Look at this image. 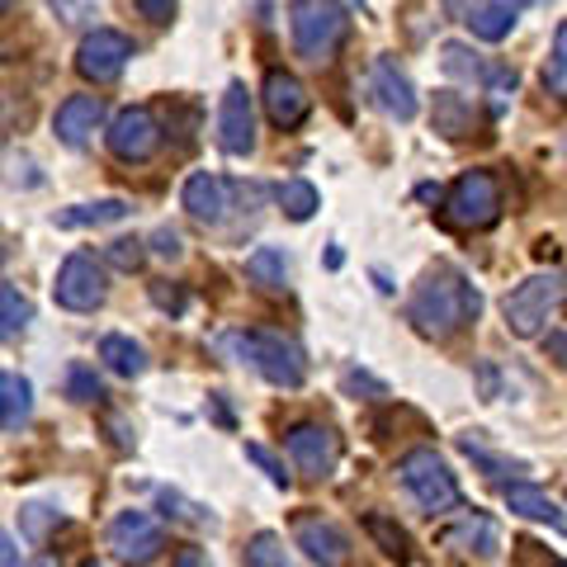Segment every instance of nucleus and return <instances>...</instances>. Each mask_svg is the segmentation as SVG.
I'll return each instance as SVG.
<instances>
[{
	"mask_svg": "<svg viewBox=\"0 0 567 567\" xmlns=\"http://www.w3.org/2000/svg\"><path fill=\"white\" fill-rule=\"evenodd\" d=\"M110 548H114V558H123L128 567H142L166 548V529L156 525L147 511H123L110 525Z\"/></svg>",
	"mask_w": 567,
	"mask_h": 567,
	"instance_id": "obj_11",
	"label": "nucleus"
},
{
	"mask_svg": "<svg viewBox=\"0 0 567 567\" xmlns=\"http://www.w3.org/2000/svg\"><path fill=\"white\" fill-rule=\"evenodd\" d=\"M29 322H33V303L20 289H10L6 284V289H0V341H14Z\"/></svg>",
	"mask_w": 567,
	"mask_h": 567,
	"instance_id": "obj_26",
	"label": "nucleus"
},
{
	"mask_svg": "<svg viewBox=\"0 0 567 567\" xmlns=\"http://www.w3.org/2000/svg\"><path fill=\"white\" fill-rule=\"evenodd\" d=\"M293 544L303 548L317 567H350V558H354L350 535L331 516H322V511H303V516H293Z\"/></svg>",
	"mask_w": 567,
	"mask_h": 567,
	"instance_id": "obj_7",
	"label": "nucleus"
},
{
	"mask_svg": "<svg viewBox=\"0 0 567 567\" xmlns=\"http://www.w3.org/2000/svg\"><path fill=\"white\" fill-rule=\"evenodd\" d=\"M364 535L374 539L398 567H406V563L416 558V554H412V535H406V529H402L393 516H383V511H369V516H364Z\"/></svg>",
	"mask_w": 567,
	"mask_h": 567,
	"instance_id": "obj_22",
	"label": "nucleus"
},
{
	"mask_svg": "<svg viewBox=\"0 0 567 567\" xmlns=\"http://www.w3.org/2000/svg\"><path fill=\"white\" fill-rule=\"evenodd\" d=\"M0 567H20V548H14V539L0 529Z\"/></svg>",
	"mask_w": 567,
	"mask_h": 567,
	"instance_id": "obj_37",
	"label": "nucleus"
},
{
	"mask_svg": "<svg viewBox=\"0 0 567 567\" xmlns=\"http://www.w3.org/2000/svg\"><path fill=\"white\" fill-rule=\"evenodd\" d=\"M445 544L450 548H464V554H477L483 563H492L496 548H502V535H496V520L492 516H477V511H473V516H464V520L450 529Z\"/></svg>",
	"mask_w": 567,
	"mask_h": 567,
	"instance_id": "obj_19",
	"label": "nucleus"
},
{
	"mask_svg": "<svg viewBox=\"0 0 567 567\" xmlns=\"http://www.w3.org/2000/svg\"><path fill=\"white\" fill-rule=\"evenodd\" d=\"M445 6H450V10H464V0H445Z\"/></svg>",
	"mask_w": 567,
	"mask_h": 567,
	"instance_id": "obj_40",
	"label": "nucleus"
},
{
	"mask_svg": "<svg viewBox=\"0 0 567 567\" xmlns=\"http://www.w3.org/2000/svg\"><path fill=\"white\" fill-rule=\"evenodd\" d=\"M246 275H251L260 289H270V293L289 289V260H284V251H275V246H260V251H251V260H246Z\"/></svg>",
	"mask_w": 567,
	"mask_h": 567,
	"instance_id": "obj_24",
	"label": "nucleus"
},
{
	"mask_svg": "<svg viewBox=\"0 0 567 567\" xmlns=\"http://www.w3.org/2000/svg\"><path fill=\"white\" fill-rule=\"evenodd\" d=\"M516 6H520V10H525V6H529V0H516Z\"/></svg>",
	"mask_w": 567,
	"mask_h": 567,
	"instance_id": "obj_43",
	"label": "nucleus"
},
{
	"mask_svg": "<svg viewBox=\"0 0 567 567\" xmlns=\"http://www.w3.org/2000/svg\"><path fill=\"white\" fill-rule=\"evenodd\" d=\"M29 567H58V563H52V558H39V563H29Z\"/></svg>",
	"mask_w": 567,
	"mask_h": 567,
	"instance_id": "obj_39",
	"label": "nucleus"
},
{
	"mask_svg": "<svg viewBox=\"0 0 567 567\" xmlns=\"http://www.w3.org/2000/svg\"><path fill=\"white\" fill-rule=\"evenodd\" d=\"M6 10H10V0H0V14H6Z\"/></svg>",
	"mask_w": 567,
	"mask_h": 567,
	"instance_id": "obj_41",
	"label": "nucleus"
},
{
	"mask_svg": "<svg viewBox=\"0 0 567 567\" xmlns=\"http://www.w3.org/2000/svg\"><path fill=\"white\" fill-rule=\"evenodd\" d=\"M123 218H128V204L123 199H100V204H81V208L58 213L62 227H104V223H123Z\"/></svg>",
	"mask_w": 567,
	"mask_h": 567,
	"instance_id": "obj_25",
	"label": "nucleus"
},
{
	"mask_svg": "<svg viewBox=\"0 0 567 567\" xmlns=\"http://www.w3.org/2000/svg\"><path fill=\"white\" fill-rule=\"evenodd\" d=\"M227 350L237 354L241 364H251L265 383L275 388H303L308 379V360L293 341H284L279 331H265V327H246L227 336Z\"/></svg>",
	"mask_w": 567,
	"mask_h": 567,
	"instance_id": "obj_2",
	"label": "nucleus"
},
{
	"mask_svg": "<svg viewBox=\"0 0 567 567\" xmlns=\"http://www.w3.org/2000/svg\"><path fill=\"white\" fill-rule=\"evenodd\" d=\"M133 58V43H128V33H118V29H95V33H85L81 48H76V71L85 81H114L123 66H128Z\"/></svg>",
	"mask_w": 567,
	"mask_h": 567,
	"instance_id": "obj_12",
	"label": "nucleus"
},
{
	"mask_svg": "<svg viewBox=\"0 0 567 567\" xmlns=\"http://www.w3.org/2000/svg\"><path fill=\"white\" fill-rule=\"evenodd\" d=\"M246 567H293V563L284 554V539L270 535V529H260V535L246 544Z\"/></svg>",
	"mask_w": 567,
	"mask_h": 567,
	"instance_id": "obj_29",
	"label": "nucleus"
},
{
	"mask_svg": "<svg viewBox=\"0 0 567 567\" xmlns=\"http://www.w3.org/2000/svg\"><path fill=\"white\" fill-rule=\"evenodd\" d=\"M100 118H104L100 95H71V100L58 104V118H52V128H58V137L66 142V147H85L91 133L100 128Z\"/></svg>",
	"mask_w": 567,
	"mask_h": 567,
	"instance_id": "obj_16",
	"label": "nucleus"
},
{
	"mask_svg": "<svg viewBox=\"0 0 567 567\" xmlns=\"http://www.w3.org/2000/svg\"><path fill=\"white\" fill-rule=\"evenodd\" d=\"M468 123H473V110H468V100L464 95H435V128L445 133V137H464L468 133Z\"/></svg>",
	"mask_w": 567,
	"mask_h": 567,
	"instance_id": "obj_28",
	"label": "nucleus"
},
{
	"mask_svg": "<svg viewBox=\"0 0 567 567\" xmlns=\"http://www.w3.org/2000/svg\"><path fill=\"white\" fill-rule=\"evenodd\" d=\"M85 567H95V563H85Z\"/></svg>",
	"mask_w": 567,
	"mask_h": 567,
	"instance_id": "obj_44",
	"label": "nucleus"
},
{
	"mask_svg": "<svg viewBox=\"0 0 567 567\" xmlns=\"http://www.w3.org/2000/svg\"><path fill=\"white\" fill-rule=\"evenodd\" d=\"M346 6L341 0H289V29L303 62H327L346 39Z\"/></svg>",
	"mask_w": 567,
	"mask_h": 567,
	"instance_id": "obj_4",
	"label": "nucleus"
},
{
	"mask_svg": "<svg viewBox=\"0 0 567 567\" xmlns=\"http://www.w3.org/2000/svg\"><path fill=\"white\" fill-rule=\"evenodd\" d=\"M52 298L66 312H95L110 298V284H104V270L91 256H66L58 270V284H52Z\"/></svg>",
	"mask_w": 567,
	"mask_h": 567,
	"instance_id": "obj_8",
	"label": "nucleus"
},
{
	"mask_svg": "<svg viewBox=\"0 0 567 567\" xmlns=\"http://www.w3.org/2000/svg\"><path fill=\"white\" fill-rule=\"evenodd\" d=\"M104 142H110V152L118 156V162H152L156 147H162V123H156L152 110H123L114 123H110V133H104Z\"/></svg>",
	"mask_w": 567,
	"mask_h": 567,
	"instance_id": "obj_10",
	"label": "nucleus"
},
{
	"mask_svg": "<svg viewBox=\"0 0 567 567\" xmlns=\"http://www.w3.org/2000/svg\"><path fill=\"white\" fill-rule=\"evenodd\" d=\"M33 412V388L24 374L0 369V431H20Z\"/></svg>",
	"mask_w": 567,
	"mask_h": 567,
	"instance_id": "obj_20",
	"label": "nucleus"
},
{
	"mask_svg": "<svg viewBox=\"0 0 567 567\" xmlns=\"http://www.w3.org/2000/svg\"><path fill=\"white\" fill-rule=\"evenodd\" d=\"M506 506L516 511V516H525V520H539V525L567 529L563 511L554 506V496H544L539 487H529V483H511V487H506Z\"/></svg>",
	"mask_w": 567,
	"mask_h": 567,
	"instance_id": "obj_21",
	"label": "nucleus"
},
{
	"mask_svg": "<svg viewBox=\"0 0 567 567\" xmlns=\"http://www.w3.org/2000/svg\"><path fill=\"white\" fill-rule=\"evenodd\" d=\"M502 218V185L492 171H464L445 194V223L464 233H483Z\"/></svg>",
	"mask_w": 567,
	"mask_h": 567,
	"instance_id": "obj_5",
	"label": "nucleus"
},
{
	"mask_svg": "<svg viewBox=\"0 0 567 567\" xmlns=\"http://www.w3.org/2000/svg\"><path fill=\"white\" fill-rule=\"evenodd\" d=\"M246 458H251V464H256L265 477H270L275 487H289V473H284V464H279V458L265 450V445H246Z\"/></svg>",
	"mask_w": 567,
	"mask_h": 567,
	"instance_id": "obj_31",
	"label": "nucleus"
},
{
	"mask_svg": "<svg viewBox=\"0 0 567 567\" xmlns=\"http://www.w3.org/2000/svg\"><path fill=\"white\" fill-rule=\"evenodd\" d=\"M544 350H548V360H558V364H567V331H548V341H544Z\"/></svg>",
	"mask_w": 567,
	"mask_h": 567,
	"instance_id": "obj_35",
	"label": "nucleus"
},
{
	"mask_svg": "<svg viewBox=\"0 0 567 567\" xmlns=\"http://www.w3.org/2000/svg\"><path fill=\"white\" fill-rule=\"evenodd\" d=\"M175 567H208V558L199 548H181V554H175Z\"/></svg>",
	"mask_w": 567,
	"mask_h": 567,
	"instance_id": "obj_38",
	"label": "nucleus"
},
{
	"mask_svg": "<svg viewBox=\"0 0 567 567\" xmlns=\"http://www.w3.org/2000/svg\"><path fill=\"white\" fill-rule=\"evenodd\" d=\"M185 208H189V218H199V223H223L227 208H233V185L213 171H194L185 181Z\"/></svg>",
	"mask_w": 567,
	"mask_h": 567,
	"instance_id": "obj_15",
	"label": "nucleus"
},
{
	"mask_svg": "<svg viewBox=\"0 0 567 567\" xmlns=\"http://www.w3.org/2000/svg\"><path fill=\"white\" fill-rule=\"evenodd\" d=\"M218 142L227 156H251L256 152V110H251V95L246 85L233 81L223 95V110H218Z\"/></svg>",
	"mask_w": 567,
	"mask_h": 567,
	"instance_id": "obj_13",
	"label": "nucleus"
},
{
	"mask_svg": "<svg viewBox=\"0 0 567 567\" xmlns=\"http://www.w3.org/2000/svg\"><path fill=\"white\" fill-rule=\"evenodd\" d=\"M563 303V279L558 275H529L525 284H516V289L506 293V327L520 336V341H529V336H539L548 327V317L558 312Z\"/></svg>",
	"mask_w": 567,
	"mask_h": 567,
	"instance_id": "obj_6",
	"label": "nucleus"
},
{
	"mask_svg": "<svg viewBox=\"0 0 567 567\" xmlns=\"http://www.w3.org/2000/svg\"><path fill=\"white\" fill-rule=\"evenodd\" d=\"M0 265H6V246H0Z\"/></svg>",
	"mask_w": 567,
	"mask_h": 567,
	"instance_id": "obj_42",
	"label": "nucleus"
},
{
	"mask_svg": "<svg viewBox=\"0 0 567 567\" xmlns=\"http://www.w3.org/2000/svg\"><path fill=\"white\" fill-rule=\"evenodd\" d=\"M185 251V246H181V237H175V233H156V256H166V260H175V256H181Z\"/></svg>",
	"mask_w": 567,
	"mask_h": 567,
	"instance_id": "obj_36",
	"label": "nucleus"
},
{
	"mask_svg": "<svg viewBox=\"0 0 567 567\" xmlns=\"http://www.w3.org/2000/svg\"><path fill=\"white\" fill-rule=\"evenodd\" d=\"M260 100H265V114H270L275 128H298V123L308 118V110H312L303 81L289 76V71H270V76H265V95Z\"/></svg>",
	"mask_w": 567,
	"mask_h": 567,
	"instance_id": "obj_14",
	"label": "nucleus"
},
{
	"mask_svg": "<svg viewBox=\"0 0 567 567\" xmlns=\"http://www.w3.org/2000/svg\"><path fill=\"white\" fill-rule=\"evenodd\" d=\"M554 76L567 81V20L558 24V39H554Z\"/></svg>",
	"mask_w": 567,
	"mask_h": 567,
	"instance_id": "obj_34",
	"label": "nucleus"
},
{
	"mask_svg": "<svg viewBox=\"0 0 567 567\" xmlns=\"http://www.w3.org/2000/svg\"><path fill=\"white\" fill-rule=\"evenodd\" d=\"M66 393L76 398V402H100V398H104V388H100V379H95V369L76 364V369L66 374Z\"/></svg>",
	"mask_w": 567,
	"mask_h": 567,
	"instance_id": "obj_30",
	"label": "nucleus"
},
{
	"mask_svg": "<svg viewBox=\"0 0 567 567\" xmlns=\"http://www.w3.org/2000/svg\"><path fill=\"white\" fill-rule=\"evenodd\" d=\"M110 260L118 265V270H137V265H142V241H114Z\"/></svg>",
	"mask_w": 567,
	"mask_h": 567,
	"instance_id": "obj_32",
	"label": "nucleus"
},
{
	"mask_svg": "<svg viewBox=\"0 0 567 567\" xmlns=\"http://www.w3.org/2000/svg\"><path fill=\"white\" fill-rule=\"evenodd\" d=\"M477 312H483V293L468 284V275L450 270V265H435V270L421 275L412 303H406V322L425 341H450L468 322H477Z\"/></svg>",
	"mask_w": 567,
	"mask_h": 567,
	"instance_id": "obj_1",
	"label": "nucleus"
},
{
	"mask_svg": "<svg viewBox=\"0 0 567 567\" xmlns=\"http://www.w3.org/2000/svg\"><path fill=\"white\" fill-rule=\"evenodd\" d=\"M100 360L110 364L118 379H137L142 369H147V350H142L137 341H128V336H104V341H100Z\"/></svg>",
	"mask_w": 567,
	"mask_h": 567,
	"instance_id": "obj_23",
	"label": "nucleus"
},
{
	"mask_svg": "<svg viewBox=\"0 0 567 567\" xmlns=\"http://www.w3.org/2000/svg\"><path fill=\"white\" fill-rule=\"evenodd\" d=\"M558 567H567V563H558Z\"/></svg>",
	"mask_w": 567,
	"mask_h": 567,
	"instance_id": "obj_45",
	"label": "nucleus"
},
{
	"mask_svg": "<svg viewBox=\"0 0 567 567\" xmlns=\"http://www.w3.org/2000/svg\"><path fill=\"white\" fill-rule=\"evenodd\" d=\"M398 477L402 487L416 496V506L425 516H450V511L464 506V492H458V477L450 473V464L435 450H412L398 458Z\"/></svg>",
	"mask_w": 567,
	"mask_h": 567,
	"instance_id": "obj_3",
	"label": "nucleus"
},
{
	"mask_svg": "<svg viewBox=\"0 0 567 567\" xmlns=\"http://www.w3.org/2000/svg\"><path fill=\"white\" fill-rule=\"evenodd\" d=\"M275 199H279V208L289 213L293 223H308L317 208H322V199H317V189L308 185V181H284L279 189H275Z\"/></svg>",
	"mask_w": 567,
	"mask_h": 567,
	"instance_id": "obj_27",
	"label": "nucleus"
},
{
	"mask_svg": "<svg viewBox=\"0 0 567 567\" xmlns=\"http://www.w3.org/2000/svg\"><path fill=\"white\" fill-rule=\"evenodd\" d=\"M516 14H520L516 0H477V6H468V29L483 43H502L516 29Z\"/></svg>",
	"mask_w": 567,
	"mask_h": 567,
	"instance_id": "obj_18",
	"label": "nucleus"
},
{
	"mask_svg": "<svg viewBox=\"0 0 567 567\" xmlns=\"http://www.w3.org/2000/svg\"><path fill=\"white\" fill-rule=\"evenodd\" d=\"M374 100H379V110H388L393 118H416V91H412V81L398 71V62H388L379 58L374 62Z\"/></svg>",
	"mask_w": 567,
	"mask_h": 567,
	"instance_id": "obj_17",
	"label": "nucleus"
},
{
	"mask_svg": "<svg viewBox=\"0 0 567 567\" xmlns=\"http://www.w3.org/2000/svg\"><path fill=\"white\" fill-rule=\"evenodd\" d=\"M284 445H289L293 464L303 468L308 477H331L336 464H341V440H336V431H331V425H322V421H298V425H289Z\"/></svg>",
	"mask_w": 567,
	"mask_h": 567,
	"instance_id": "obj_9",
	"label": "nucleus"
},
{
	"mask_svg": "<svg viewBox=\"0 0 567 567\" xmlns=\"http://www.w3.org/2000/svg\"><path fill=\"white\" fill-rule=\"evenodd\" d=\"M137 10L147 14L152 24H171L175 20V0H137Z\"/></svg>",
	"mask_w": 567,
	"mask_h": 567,
	"instance_id": "obj_33",
	"label": "nucleus"
}]
</instances>
